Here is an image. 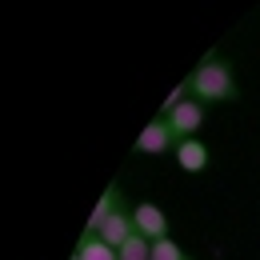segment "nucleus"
Wrapping results in <instances>:
<instances>
[{
  "label": "nucleus",
  "instance_id": "obj_2",
  "mask_svg": "<svg viewBox=\"0 0 260 260\" xmlns=\"http://www.w3.org/2000/svg\"><path fill=\"white\" fill-rule=\"evenodd\" d=\"M176 132H172V124H168V116H156L148 128L136 136V152L140 156H164V152H176Z\"/></svg>",
  "mask_w": 260,
  "mask_h": 260
},
{
  "label": "nucleus",
  "instance_id": "obj_7",
  "mask_svg": "<svg viewBox=\"0 0 260 260\" xmlns=\"http://www.w3.org/2000/svg\"><path fill=\"white\" fill-rule=\"evenodd\" d=\"M76 256H80V260H120V256H116V248L104 244L96 232H84V236L76 240Z\"/></svg>",
  "mask_w": 260,
  "mask_h": 260
},
{
  "label": "nucleus",
  "instance_id": "obj_4",
  "mask_svg": "<svg viewBox=\"0 0 260 260\" xmlns=\"http://www.w3.org/2000/svg\"><path fill=\"white\" fill-rule=\"evenodd\" d=\"M132 224H136L140 236H148L152 244L168 236V216H164L160 204H136V208H132Z\"/></svg>",
  "mask_w": 260,
  "mask_h": 260
},
{
  "label": "nucleus",
  "instance_id": "obj_6",
  "mask_svg": "<svg viewBox=\"0 0 260 260\" xmlns=\"http://www.w3.org/2000/svg\"><path fill=\"white\" fill-rule=\"evenodd\" d=\"M172 156H176V164H180L184 172H204V168H208V160H212V156H208V144H204L200 136H188V140H180Z\"/></svg>",
  "mask_w": 260,
  "mask_h": 260
},
{
  "label": "nucleus",
  "instance_id": "obj_10",
  "mask_svg": "<svg viewBox=\"0 0 260 260\" xmlns=\"http://www.w3.org/2000/svg\"><path fill=\"white\" fill-rule=\"evenodd\" d=\"M152 260H188V256L180 252V244H176L172 236H164V240L152 244Z\"/></svg>",
  "mask_w": 260,
  "mask_h": 260
},
{
  "label": "nucleus",
  "instance_id": "obj_9",
  "mask_svg": "<svg viewBox=\"0 0 260 260\" xmlns=\"http://www.w3.org/2000/svg\"><path fill=\"white\" fill-rule=\"evenodd\" d=\"M116 256H120V260H152V240L136 232L128 244H120V248H116Z\"/></svg>",
  "mask_w": 260,
  "mask_h": 260
},
{
  "label": "nucleus",
  "instance_id": "obj_11",
  "mask_svg": "<svg viewBox=\"0 0 260 260\" xmlns=\"http://www.w3.org/2000/svg\"><path fill=\"white\" fill-rule=\"evenodd\" d=\"M72 260H80V256H76V252H72Z\"/></svg>",
  "mask_w": 260,
  "mask_h": 260
},
{
  "label": "nucleus",
  "instance_id": "obj_3",
  "mask_svg": "<svg viewBox=\"0 0 260 260\" xmlns=\"http://www.w3.org/2000/svg\"><path fill=\"white\" fill-rule=\"evenodd\" d=\"M160 116H168V124H172V132H176V140H188V136H196V132L204 128V104H200V100H184L180 108L160 112Z\"/></svg>",
  "mask_w": 260,
  "mask_h": 260
},
{
  "label": "nucleus",
  "instance_id": "obj_5",
  "mask_svg": "<svg viewBox=\"0 0 260 260\" xmlns=\"http://www.w3.org/2000/svg\"><path fill=\"white\" fill-rule=\"evenodd\" d=\"M96 236L104 240V244H112V248L128 244L132 236H136V224H132V208H124V204H120V208H116V212L104 220V228H100Z\"/></svg>",
  "mask_w": 260,
  "mask_h": 260
},
{
  "label": "nucleus",
  "instance_id": "obj_1",
  "mask_svg": "<svg viewBox=\"0 0 260 260\" xmlns=\"http://www.w3.org/2000/svg\"><path fill=\"white\" fill-rule=\"evenodd\" d=\"M188 96L200 100V104H224V100H236V76L232 68L220 60V56H204L200 64L188 72Z\"/></svg>",
  "mask_w": 260,
  "mask_h": 260
},
{
  "label": "nucleus",
  "instance_id": "obj_8",
  "mask_svg": "<svg viewBox=\"0 0 260 260\" xmlns=\"http://www.w3.org/2000/svg\"><path fill=\"white\" fill-rule=\"evenodd\" d=\"M116 208H120V188H116V184H108V192L100 196V204L92 208V216H88V232H100L104 220H108Z\"/></svg>",
  "mask_w": 260,
  "mask_h": 260
}]
</instances>
